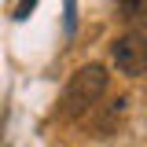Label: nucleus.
<instances>
[{"instance_id": "nucleus-2", "label": "nucleus", "mask_w": 147, "mask_h": 147, "mask_svg": "<svg viewBox=\"0 0 147 147\" xmlns=\"http://www.w3.org/2000/svg\"><path fill=\"white\" fill-rule=\"evenodd\" d=\"M110 59L125 77H144L147 74V37L144 33H121L110 44Z\"/></svg>"}, {"instance_id": "nucleus-3", "label": "nucleus", "mask_w": 147, "mask_h": 147, "mask_svg": "<svg viewBox=\"0 0 147 147\" xmlns=\"http://www.w3.org/2000/svg\"><path fill=\"white\" fill-rule=\"evenodd\" d=\"M118 7H121V15H125V18H132V15L144 11V0H118Z\"/></svg>"}, {"instance_id": "nucleus-4", "label": "nucleus", "mask_w": 147, "mask_h": 147, "mask_svg": "<svg viewBox=\"0 0 147 147\" xmlns=\"http://www.w3.org/2000/svg\"><path fill=\"white\" fill-rule=\"evenodd\" d=\"M33 7H37V0H18V4H15V18H18V22L30 18V15H33Z\"/></svg>"}, {"instance_id": "nucleus-1", "label": "nucleus", "mask_w": 147, "mask_h": 147, "mask_svg": "<svg viewBox=\"0 0 147 147\" xmlns=\"http://www.w3.org/2000/svg\"><path fill=\"white\" fill-rule=\"evenodd\" d=\"M107 85H110L107 66H103V63H85V66L66 81L63 99H59V114H63V118H81L85 110H92L107 96Z\"/></svg>"}]
</instances>
